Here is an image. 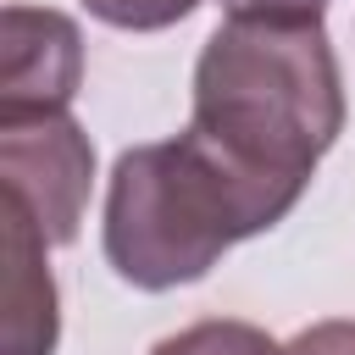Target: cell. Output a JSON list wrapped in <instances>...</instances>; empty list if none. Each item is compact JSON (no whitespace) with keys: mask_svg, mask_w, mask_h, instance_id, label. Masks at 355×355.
Returning a JSON list of instances; mask_svg holds the SVG:
<instances>
[{"mask_svg":"<svg viewBox=\"0 0 355 355\" xmlns=\"http://www.w3.org/2000/svg\"><path fill=\"white\" fill-rule=\"evenodd\" d=\"M189 128L239 166L300 189L344 133L338 55L322 22L227 17L194 61Z\"/></svg>","mask_w":355,"mask_h":355,"instance_id":"6da1fadb","label":"cell"},{"mask_svg":"<svg viewBox=\"0 0 355 355\" xmlns=\"http://www.w3.org/2000/svg\"><path fill=\"white\" fill-rule=\"evenodd\" d=\"M150 355H283V344L266 327H255V322L211 316V322H194V327L166 333Z\"/></svg>","mask_w":355,"mask_h":355,"instance_id":"8992f818","label":"cell"},{"mask_svg":"<svg viewBox=\"0 0 355 355\" xmlns=\"http://www.w3.org/2000/svg\"><path fill=\"white\" fill-rule=\"evenodd\" d=\"M0 183L50 244H72L89 211L94 144L67 111L0 116Z\"/></svg>","mask_w":355,"mask_h":355,"instance_id":"3957f363","label":"cell"},{"mask_svg":"<svg viewBox=\"0 0 355 355\" xmlns=\"http://www.w3.org/2000/svg\"><path fill=\"white\" fill-rule=\"evenodd\" d=\"M100 22L111 28H128V33H155V28H172L183 22L200 0H83Z\"/></svg>","mask_w":355,"mask_h":355,"instance_id":"52a82bcc","label":"cell"},{"mask_svg":"<svg viewBox=\"0 0 355 355\" xmlns=\"http://www.w3.org/2000/svg\"><path fill=\"white\" fill-rule=\"evenodd\" d=\"M0 244H6V355H55L61 338V300H55V277L44 266L50 239L39 233V222L17 205L0 200Z\"/></svg>","mask_w":355,"mask_h":355,"instance_id":"5b68a950","label":"cell"},{"mask_svg":"<svg viewBox=\"0 0 355 355\" xmlns=\"http://www.w3.org/2000/svg\"><path fill=\"white\" fill-rule=\"evenodd\" d=\"M227 17H288V22H322L327 0H222Z\"/></svg>","mask_w":355,"mask_h":355,"instance_id":"9c48e42d","label":"cell"},{"mask_svg":"<svg viewBox=\"0 0 355 355\" xmlns=\"http://www.w3.org/2000/svg\"><path fill=\"white\" fill-rule=\"evenodd\" d=\"M283 355H355V322H344V316L316 322V327L294 333L283 344Z\"/></svg>","mask_w":355,"mask_h":355,"instance_id":"ba28073f","label":"cell"},{"mask_svg":"<svg viewBox=\"0 0 355 355\" xmlns=\"http://www.w3.org/2000/svg\"><path fill=\"white\" fill-rule=\"evenodd\" d=\"M83 83V33L50 6H6L0 17V116L67 111Z\"/></svg>","mask_w":355,"mask_h":355,"instance_id":"277c9868","label":"cell"},{"mask_svg":"<svg viewBox=\"0 0 355 355\" xmlns=\"http://www.w3.org/2000/svg\"><path fill=\"white\" fill-rule=\"evenodd\" d=\"M300 205V189H283L205 133L183 128L161 144H133L111 166L105 189V261L133 288L200 283L239 239L277 227Z\"/></svg>","mask_w":355,"mask_h":355,"instance_id":"7a4b0ae2","label":"cell"}]
</instances>
